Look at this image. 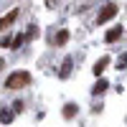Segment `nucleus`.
I'll use <instances>...</instances> for the list:
<instances>
[{"mask_svg": "<svg viewBox=\"0 0 127 127\" xmlns=\"http://www.w3.org/2000/svg\"><path fill=\"white\" fill-rule=\"evenodd\" d=\"M31 84V74L28 71H15V74H10L8 81H5V87L8 89H20V87H28Z\"/></svg>", "mask_w": 127, "mask_h": 127, "instance_id": "nucleus-1", "label": "nucleus"}, {"mask_svg": "<svg viewBox=\"0 0 127 127\" xmlns=\"http://www.w3.org/2000/svg\"><path fill=\"white\" fill-rule=\"evenodd\" d=\"M74 114H76V107H74V104H66V107H64V117H66V120H71Z\"/></svg>", "mask_w": 127, "mask_h": 127, "instance_id": "nucleus-6", "label": "nucleus"}, {"mask_svg": "<svg viewBox=\"0 0 127 127\" xmlns=\"http://www.w3.org/2000/svg\"><path fill=\"white\" fill-rule=\"evenodd\" d=\"M0 120H3L5 125H8V122H13V112H10V109H3V112H0Z\"/></svg>", "mask_w": 127, "mask_h": 127, "instance_id": "nucleus-8", "label": "nucleus"}, {"mask_svg": "<svg viewBox=\"0 0 127 127\" xmlns=\"http://www.w3.org/2000/svg\"><path fill=\"white\" fill-rule=\"evenodd\" d=\"M107 87H109V84H107V81H104V79H99V81H97V87H94V94H97V92L102 94V92H104V89H107Z\"/></svg>", "mask_w": 127, "mask_h": 127, "instance_id": "nucleus-10", "label": "nucleus"}, {"mask_svg": "<svg viewBox=\"0 0 127 127\" xmlns=\"http://www.w3.org/2000/svg\"><path fill=\"white\" fill-rule=\"evenodd\" d=\"M117 69H127V54L120 56V64H117Z\"/></svg>", "mask_w": 127, "mask_h": 127, "instance_id": "nucleus-12", "label": "nucleus"}, {"mask_svg": "<svg viewBox=\"0 0 127 127\" xmlns=\"http://www.w3.org/2000/svg\"><path fill=\"white\" fill-rule=\"evenodd\" d=\"M107 64H109V56H102L97 64H94V74H97V76H99V74L104 71V69H107Z\"/></svg>", "mask_w": 127, "mask_h": 127, "instance_id": "nucleus-5", "label": "nucleus"}, {"mask_svg": "<svg viewBox=\"0 0 127 127\" xmlns=\"http://www.w3.org/2000/svg\"><path fill=\"white\" fill-rule=\"evenodd\" d=\"M15 18H18V10H10V13H5L3 18H0V31H5L8 26H13Z\"/></svg>", "mask_w": 127, "mask_h": 127, "instance_id": "nucleus-3", "label": "nucleus"}, {"mask_svg": "<svg viewBox=\"0 0 127 127\" xmlns=\"http://www.w3.org/2000/svg\"><path fill=\"white\" fill-rule=\"evenodd\" d=\"M3 66H5V61H3V59H0V69H3Z\"/></svg>", "mask_w": 127, "mask_h": 127, "instance_id": "nucleus-13", "label": "nucleus"}, {"mask_svg": "<svg viewBox=\"0 0 127 127\" xmlns=\"http://www.w3.org/2000/svg\"><path fill=\"white\" fill-rule=\"evenodd\" d=\"M69 74H71V59H66V61H64V66H61V76H64V79H66Z\"/></svg>", "mask_w": 127, "mask_h": 127, "instance_id": "nucleus-7", "label": "nucleus"}, {"mask_svg": "<svg viewBox=\"0 0 127 127\" xmlns=\"http://www.w3.org/2000/svg\"><path fill=\"white\" fill-rule=\"evenodd\" d=\"M69 41V31H59V36H56V43H66Z\"/></svg>", "mask_w": 127, "mask_h": 127, "instance_id": "nucleus-9", "label": "nucleus"}, {"mask_svg": "<svg viewBox=\"0 0 127 127\" xmlns=\"http://www.w3.org/2000/svg\"><path fill=\"white\" fill-rule=\"evenodd\" d=\"M114 13H117V5H112V3H109V5H104V8H102V13H99L97 20H99V23H107V20H109Z\"/></svg>", "mask_w": 127, "mask_h": 127, "instance_id": "nucleus-2", "label": "nucleus"}, {"mask_svg": "<svg viewBox=\"0 0 127 127\" xmlns=\"http://www.w3.org/2000/svg\"><path fill=\"white\" fill-rule=\"evenodd\" d=\"M23 41H26V36H15L13 41H10V48H18L20 43H23Z\"/></svg>", "mask_w": 127, "mask_h": 127, "instance_id": "nucleus-11", "label": "nucleus"}, {"mask_svg": "<svg viewBox=\"0 0 127 127\" xmlns=\"http://www.w3.org/2000/svg\"><path fill=\"white\" fill-rule=\"evenodd\" d=\"M120 36H122V28H120V26H114V28H109V31H107L104 41H107V43H112V41H117Z\"/></svg>", "mask_w": 127, "mask_h": 127, "instance_id": "nucleus-4", "label": "nucleus"}]
</instances>
